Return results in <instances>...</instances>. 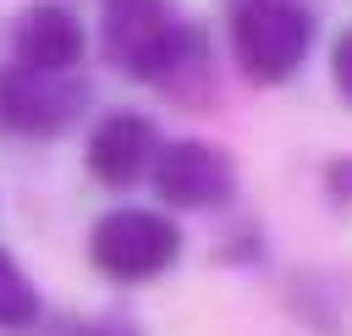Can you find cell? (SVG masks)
I'll return each instance as SVG.
<instances>
[{"instance_id":"6da1fadb","label":"cell","mask_w":352,"mask_h":336,"mask_svg":"<svg viewBox=\"0 0 352 336\" xmlns=\"http://www.w3.org/2000/svg\"><path fill=\"white\" fill-rule=\"evenodd\" d=\"M99 44H104V61L138 83H176L204 55L198 33L165 0H104Z\"/></svg>"},{"instance_id":"7a4b0ae2","label":"cell","mask_w":352,"mask_h":336,"mask_svg":"<svg viewBox=\"0 0 352 336\" xmlns=\"http://www.w3.org/2000/svg\"><path fill=\"white\" fill-rule=\"evenodd\" d=\"M314 44V17L297 0H231V50L253 83H286Z\"/></svg>"},{"instance_id":"3957f363","label":"cell","mask_w":352,"mask_h":336,"mask_svg":"<svg viewBox=\"0 0 352 336\" xmlns=\"http://www.w3.org/2000/svg\"><path fill=\"white\" fill-rule=\"evenodd\" d=\"M88 105V83L72 72L0 66V132L11 138H60Z\"/></svg>"},{"instance_id":"277c9868","label":"cell","mask_w":352,"mask_h":336,"mask_svg":"<svg viewBox=\"0 0 352 336\" xmlns=\"http://www.w3.org/2000/svg\"><path fill=\"white\" fill-rule=\"evenodd\" d=\"M88 253L104 275L116 281H143V275H160L165 264H176L182 253V231L170 215L160 209H110L94 237H88Z\"/></svg>"},{"instance_id":"5b68a950","label":"cell","mask_w":352,"mask_h":336,"mask_svg":"<svg viewBox=\"0 0 352 336\" xmlns=\"http://www.w3.org/2000/svg\"><path fill=\"white\" fill-rule=\"evenodd\" d=\"M148 171H154V193H160L170 209H214V204H226L231 187H236L231 160H226L220 149H209V143H192V138L154 149V165H148Z\"/></svg>"},{"instance_id":"8992f818","label":"cell","mask_w":352,"mask_h":336,"mask_svg":"<svg viewBox=\"0 0 352 336\" xmlns=\"http://www.w3.org/2000/svg\"><path fill=\"white\" fill-rule=\"evenodd\" d=\"M11 44H16V66L28 72H72L82 55V22L60 0H33L16 17Z\"/></svg>"},{"instance_id":"52a82bcc","label":"cell","mask_w":352,"mask_h":336,"mask_svg":"<svg viewBox=\"0 0 352 336\" xmlns=\"http://www.w3.org/2000/svg\"><path fill=\"white\" fill-rule=\"evenodd\" d=\"M154 127H148V116H132V110H116V116H104L99 127H94V138H88V165H94V176L104 182V187H126V182H138L148 165H154Z\"/></svg>"},{"instance_id":"ba28073f","label":"cell","mask_w":352,"mask_h":336,"mask_svg":"<svg viewBox=\"0 0 352 336\" xmlns=\"http://www.w3.org/2000/svg\"><path fill=\"white\" fill-rule=\"evenodd\" d=\"M33 319H38V292L22 275V264L0 248V330H22Z\"/></svg>"},{"instance_id":"9c48e42d","label":"cell","mask_w":352,"mask_h":336,"mask_svg":"<svg viewBox=\"0 0 352 336\" xmlns=\"http://www.w3.org/2000/svg\"><path fill=\"white\" fill-rule=\"evenodd\" d=\"M330 77H336V88H341V99L352 105V28L336 39V50H330Z\"/></svg>"},{"instance_id":"30bf717a","label":"cell","mask_w":352,"mask_h":336,"mask_svg":"<svg viewBox=\"0 0 352 336\" xmlns=\"http://www.w3.org/2000/svg\"><path fill=\"white\" fill-rule=\"evenodd\" d=\"M72 336H138L132 325H116V319H94V325H77Z\"/></svg>"}]
</instances>
